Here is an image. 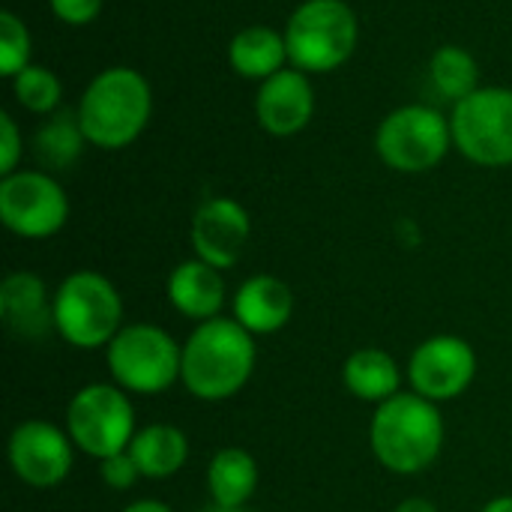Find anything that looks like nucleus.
Wrapping results in <instances>:
<instances>
[{
  "label": "nucleus",
  "mask_w": 512,
  "mask_h": 512,
  "mask_svg": "<svg viewBox=\"0 0 512 512\" xmlns=\"http://www.w3.org/2000/svg\"><path fill=\"white\" fill-rule=\"evenodd\" d=\"M453 144L483 168L512 165V87H480L450 114Z\"/></svg>",
  "instance_id": "obj_8"
},
{
  "label": "nucleus",
  "mask_w": 512,
  "mask_h": 512,
  "mask_svg": "<svg viewBox=\"0 0 512 512\" xmlns=\"http://www.w3.org/2000/svg\"><path fill=\"white\" fill-rule=\"evenodd\" d=\"M429 75H432V84L438 87V93L453 102H462L465 96L480 90V63L474 60L471 51H465L459 45H441L432 54Z\"/></svg>",
  "instance_id": "obj_22"
},
{
  "label": "nucleus",
  "mask_w": 512,
  "mask_h": 512,
  "mask_svg": "<svg viewBox=\"0 0 512 512\" xmlns=\"http://www.w3.org/2000/svg\"><path fill=\"white\" fill-rule=\"evenodd\" d=\"M258 462L240 450V447H225L219 450L210 465H207V489H210V504L219 507H246L258 489Z\"/></svg>",
  "instance_id": "obj_21"
},
{
  "label": "nucleus",
  "mask_w": 512,
  "mask_h": 512,
  "mask_svg": "<svg viewBox=\"0 0 512 512\" xmlns=\"http://www.w3.org/2000/svg\"><path fill=\"white\" fill-rule=\"evenodd\" d=\"M0 318L9 333L36 342L54 330V294L30 270L9 273L0 285Z\"/></svg>",
  "instance_id": "obj_15"
},
{
  "label": "nucleus",
  "mask_w": 512,
  "mask_h": 512,
  "mask_svg": "<svg viewBox=\"0 0 512 512\" xmlns=\"http://www.w3.org/2000/svg\"><path fill=\"white\" fill-rule=\"evenodd\" d=\"M66 432L72 444L93 456L108 459L126 453L135 438V411L117 384H87L66 408Z\"/></svg>",
  "instance_id": "obj_7"
},
{
  "label": "nucleus",
  "mask_w": 512,
  "mask_h": 512,
  "mask_svg": "<svg viewBox=\"0 0 512 512\" xmlns=\"http://www.w3.org/2000/svg\"><path fill=\"white\" fill-rule=\"evenodd\" d=\"M477 378V354L462 336H432L420 342L408 363L411 390L435 405L462 396Z\"/></svg>",
  "instance_id": "obj_11"
},
{
  "label": "nucleus",
  "mask_w": 512,
  "mask_h": 512,
  "mask_svg": "<svg viewBox=\"0 0 512 512\" xmlns=\"http://www.w3.org/2000/svg\"><path fill=\"white\" fill-rule=\"evenodd\" d=\"M294 312V294L288 282L270 273H258L246 279L234 294V321L246 327L252 336L279 333Z\"/></svg>",
  "instance_id": "obj_16"
},
{
  "label": "nucleus",
  "mask_w": 512,
  "mask_h": 512,
  "mask_svg": "<svg viewBox=\"0 0 512 512\" xmlns=\"http://www.w3.org/2000/svg\"><path fill=\"white\" fill-rule=\"evenodd\" d=\"M252 234L249 213L234 198H210L192 216V249L195 258L207 261L216 270H231Z\"/></svg>",
  "instance_id": "obj_13"
},
{
  "label": "nucleus",
  "mask_w": 512,
  "mask_h": 512,
  "mask_svg": "<svg viewBox=\"0 0 512 512\" xmlns=\"http://www.w3.org/2000/svg\"><path fill=\"white\" fill-rule=\"evenodd\" d=\"M105 363L120 390L156 396L180 378L183 345L156 324H126L105 348Z\"/></svg>",
  "instance_id": "obj_6"
},
{
  "label": "nucleus",
  "mask_w": 512,
  "mask_h": 512,
  "mask_svg": "<svg viewBox=\"0 0 512 512\" xmlns=\"http://www.w3.org/2000/svg\"><path fill=\"white\" fill-rule=\"evenodd\" d=\"M12 93H15V102L24 111H30V114H54V108L60 105L63 87H60V78L48 66L30 63L27 69H21L12 78Z\"/></svg>",
  "instance_id": "obj_24"
},
{
  "label": "nucleus",
  "mask_w": 512,
  "mask_h": 512,
  "mask_svg": "<svg viewBox=\"0 0 512 512\" xmlns=\"http://www.w3.org/2000/svg\"><path fill=\"white\" fill-rule=\"evenodd\" d=\"M369 444L387 471L399 477L423 474L441 456L444 417L435 402L417 393H399L375 408Z\"/></svg>",
  "instance_id": "obj_3"
},
{
  "label": "nucleus",
  "mask_w": 512,
  "mask_h": 512,
  "mask_svg": "<svg viewBox=\"0 0 512 512\" xmlns=\"http://www.w3.org/2000/svg\"><path fill=\"white\" fill-rule=\"evenodd\" d=\"M396 512H441L432 501H426V498H408V501H402Z\"/></svg>",
  "instance_id": "obj_29"
},
{
  "label": "nucleus",
  "mask_w": 512,
  "mask_h": 512,
  "mask_svg": "<svg viewBox=\"0 0 512 512\" xmlns=\"http://www.w3.org/2000/svg\"><path fill=\"white\" fill-rule=\"evenodd\" d=\"M168 300L183 318H192L198 324L219 318V312L225 306L222 270L210 267L201 258L177 264L168 276Z\"/></svg>",
  "instance_id": "obj_17"
},
{
  "label": "nucleus",
  "mask_w": 512,
  "mask_h": 512,
  "mask_svg": "<svg viewBox=\"0 0 512 512\" xmlns=\"http://www.w3.org/2000/svg\"><path fill=\"white\" fill-rule=\"evenodd\" d=\"M342 381H345V390L354 399L372 402V405H381V402H387V399L402 393V369L381 348H360V351H354L345 360Z\"/></svg>",
  "instance_id": "obj_18"
},
{
  "label": "nucleus",
  "mask_w": 512,
  "mask_h": 512,
  "mask_svg": "<svg viewBox=\"0 0 512 512\" xmlns=\"http://www.w3.org/2000/svg\"><path fill=\"white\" fill-rule=\"evenodd\" d=\"M204 512H246V507L234 510V507H219V504H210V507H204Z\"/></svg>",
  "instance_id": "obj_32"
},
{
  "label": "nucleus",
  "mask_w": 512,
  "mask_h": 512,
  "mask_svg": "<svg viewBox=\"0 0 512 512\" xmlns=\"http://www.w3.org/2000/svg\"><path fill=\"white\" fill-rule=\"evenodd\" d=\"M129 456L135 459L141 477L168 480L189 462V438L183 435V429L171 423H153L135 432Z\"/></svg>",
  "instance_id": "obj_19"
},
{
  "label": "nucleus",
  "mask_w": 512,
  "mask_h": 512,
  "mask_svg": "<svg viewBox=\"0 0 512 512\" xmlns=\"http://www.w3.org/2000/svg\"><path fill=\"white\" fill-rule=\"evenodd\" d=\"M315 114V90L306 72L282 69L273 78L261 81L255 96V117L258 126L276 138L297 135L309 126Z\"/></svg>",
  "instance_id": "obj_14"
},
{
  "label": "nucleus",
  "mask_w": 512,
  "mask_h": 512,
  "mask_svg": "<svg viewBox=\"0 0 512 512\" xmlns=\"http://www.w3.org/2000/svg\"><path fill=\"white\" fill-rule=\"evenodd\" d=\"M450 144V120L429 105H402L390 111L375 132L381 162L402 174H423L435 168L447 156Z\"/></svg>",
  "instance_id": "obj_9"
},
{
  "label": "nucleus",
  "mask_w": 512,
  "mask_h": 512,
  "mask_svg": "<svg viewBox=\"0 0 512 512\" xmlns=\"http://www.w3.org/2000/svg\"><path fill=\"white\" fill-rule=\"evenodd\" d=\"M72 438L45 420H24L9 435V465L15 477L30 489H54L60 486L72 465Z\"/></svg>",
  "instance_id": "obj_12"
},
{
  "label": "nucleus",
  "mask_w": 512,
  "mask_h": 512,
  "mask_svg": "<svg viewBox=\"0 0 512 512\" xmlns=\"http://www.w3.org/2000/svg\"><path fill=\"white\" fill-rule=\"evenodd\" d=\"M228 63L240 78L267 81L288 63V45L285 33H276L273 27H243L231 45H228Z\"/></svg>",
  "instance_id": "obj_20"
},
{
  "label": "nucleus",
  "mask_w": 512,
  "mask_h": 512,
  "mask_svg": "<svg viewBox=\"0 0 512 512\" xmlns=\"http://www.w3.org/2000/svg\"><path fill=\"white\" fill-rule=\"evenodd\" d=\"M255 339L234 318L201 321L183 342L180 381L201 402L237 396L255 372Z\"/></svg>",
  "instance_id": "obj_1"
},
{
  "label": "nucleus",
  "mask_w": 512,
  "mask_h": 512,
  "mask_svg": "<svg viewBox=\"0 0 512 512\" xmlns=\"http://www.w3.org/2000/svg\"><path fill=\"white\" fill-rule=\"evenodd\" d=\"M51 12L72 27H84L90 24L99 12H102V0H48Z\"/></svg>",
  "instance_id": "obj_28"
},
{
  "label": "nucleus",
  "mask_w": 512,
  "mask_h": 512,
  "mask_svg": "<svg viewBox=\"0 0 512 512\" xmlns=\"http://www.w3.org/2000/svg\"><path fill=\"white\" fill-rule=\"evenodd\" d=\"M480 512H512V495L507 498H495V501H489L486 507Z\"/></svg>",
  "instance_id": "obj_31"
},
{
  "label": "nucleus",
  "mask_w": 512,
  "mask_h": 512,
  "mask_svg": "<svg viewBox=\"0 0 512 512\" xmlns=\"http://www.w3.org/2000/svg\"><path fill=\"white\" fill-rule=\"evenodd\" d=\"M27 66H30V30L15 12L3 9L0 12V75L12 81Z\"/></svg>",
  "instance_id": "obj_25"
},
{
  "label": "nucleus",
  "mask_w": 512,
  "mask_h": 512,
  "mask_svg": "<svg viewBox=\"0 0 512 512\" xmlns=\"http://www.w3.org/2000/svg\"><path fill=\"white\" fill-rule=\"evenodd\" d=\"M0 219L24 240H45L66 225L69 198L51 174L15 171L0 180Z\"/></svg>",
  "instance_id": "obj_10"
},
{
  "label": "nucleus",
  "mask_w": 512,
  "mask_h": 512,
  "mask_svg": "<svg viewBox=\"0 0 512 512\" xmlns=\"http://www.w3.org/2000/svg\"><path fill=\"white\" fill-rule=\"evenodd\" d=\"M150 111L153 93L147 78L129 66H108L84 87L75 117L87 144L123 150L147 129Z\"/></svg>",
  "instance_id": "obj_2"
},
{
  "label": "nucleus",
  "mask_w": 512,
  "mask_h": 512,
  "mask_svg": "<svg viewBox=\"0 0 512 512\" xmlns=\"http://www.w3.org/2000/svg\"><path fill=\"white\" fill-rule=\"evenodd\" d=\"M123 512H174L168 504H162V501H135V504H129Z\"/></svg>",
  "instance_id": "obj_30"
},
{
  "label": "nucleus",
  "mask_w": 512,
  "mask_h": 512,
  "mask_svg": "<svg viewBox=\"0 0 512 512\" xmlns=\"http://www.w3.org/2000/svg\"><path fill=\"white\" fill-rule=\"evenodd\" d=\"M360 42V21L345 0H303L285 27L288 63L300 72L339 69Z\"/></svg>",
  "instance_id": "obj_5"
},
{
  "label": "nucleus",
  "mask_w": 512,
  "mask_h": 512,
  "mask_svg": "<svg viewBox=\"0 0 512 512\" xmlns=\"http://www.w3.org/2000/svg\"><path fill=\"white\" fill-rule=\"evenodd\" d=\"M54 330L81 351L108 348L123 330V297L96 270L69 273L54 291Z\"/></svg>",
  "instance_id": "obj_4"
},
{
  "label": "nucleus",
  "mask_w": 512,
  "mask_h": 512,
  "mask_svg": "<svg viewBox=\"0 0 512 512\" xmlns=\"http://www.w3.org/2000/svg\"><path fill=\"white\" fill-rule=\"evenodd\" d=\"M18 159H21V135L18 126L12 120V114H0V174L9 177L18 171Z\"/></svg>",
  "instance_id": "obj_27"
},
{
  "label": "nucleus",
  "mask_w": 512,
  "mask_h": 512,
  "mask_svg": "<svg viewBox=\"0 0 512 512\" xmlns=\"http://www.w3.org/2000/svg\"><path fill=\"white\" fill-rule=\"evenodd\" d=\"M99 474H102V483L108 489H114V492H126V489H132L141 480V471H138L135 459L129 456V450L102 459L99 462Z\"/></svg>",
  "instance_id": "obj_26"
},
{
  "label": "nucleus",
  "mask_w": 512,
  "mask_h": 512,
  "mask_svg": "<svg viewBox=\"0 0 512 512\" xmlns=\"http://www.w3.org/2000/svg\"><path fill=\"white\" fill-rule=\"evenodd\" d=\"M84 144L87 138L78 126V117L72 120V114H54L36 132V156L45 168H66L78 159Z\"/></svg>",
  "instance_id": "obj_23"
}]
</instances>
